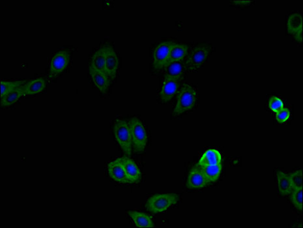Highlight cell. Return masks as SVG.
<instances>
[{"label":"cell","mask_w":303,"mask_h":228,"mask_svg":"<svg viewBox=\"0 0 303 228\" xmlns=\"http://www.w3.org/2000/svg\"><path fill=\"white\" fill-rule=\"evenodd\" d=\"M114 134L125 155L128 157L132 155V139L128 122L126 120H116L114 123Z\"/></svg>","instance_id":"obj_1"},{"label":"cell","mask_w":303,"mask_h":228,"mask_svg":"<svg viewBox=\"0 0 303 228\" xmlns=\"http://www.w3.org/2000/svg\"><path fill=\"white\" fill-rule=\"evenodd\" d=\"M196 90L188 84H185L177 95L173 115H179L193 109L196 104Z\"/></svg>","instance_id":"obj_2"},{"label":"cell","mask_w":303,"mask_h":228,"mask_svg":"<svg viewBox=\"0 0 303 228\" xmlns=\"http://www.w3.org/2000/svg\"><path fill=\"white\" fill-rule=\"evenodd\" d=\"M132 139L133 149L137 153H143L148 142V136L141 120L133 117L128 122Z\"/></svg>","instance_id":"obj_3"},{"label":"cell","mask_w":303,"mask_h":228,"mask_svg":"<svg viewBox=\"0 0 303 228\" xmlns=\"http://www.w3.org/2000/svg\"><path fill=\"white\" fill-rule=\"evenodd\" d=\"M179 200L176 194H159L152 196L148 200L146 208L152 213H160L168 210Z\"/></svg>","instance_id":"obj_4"},{"label":"cell","mask_w":303,"mask_h":228,"mask_svg":"<svg viewBox=\"0 0 303 228\" xmlns=\"http://www.w3.org/2000/svg\"><path fill=\"white\" fill-rule=\"evenodd\" d=\"M211 51V47L208 44L196 46L185 61V68L191 71L197 70L208 58Z\"/></svg>","instance_id":"obj_5"},{"label":"cell","mask_w":303,"mask_h":228,"mask_svg":"<svg viewBox=\"0 0 303 228\" xmlns=\"http://www.w3.org/2000/svg\"><path fill=\"white\" fill-rule=\"evenodd\" d=\"M71 58L69 50H60L51 59L50 63L49 77L54 78L66 69Z\"/></svg>","instance_id":"obj_6"},{"label":"cell","mask_w":303,"mask_h":228,"mask_svg":"<svg viewBox=\"0 0 303 228\" xmlns=\"http://www.w3.org/2000/svg\"><path fill=\"white\" fill-rule=\"evenodd\" d=\"M175 44V42L173 41H165L156 46L154 50L153 60H152V65L154 69L160 70L164 68L168 60L171 48Z\"/></svg>","instance_id":"obj_7"},{"label":"cell","mask_w":303,"mask_h":228,"mask_svg":"<svg viewBox=\"0 0 303 228\" xmlns=\"http://www.w3.org/2000/svg\"><path fill=\"white\" fill-rule=\"evenodd\" d=\"M105 56V73L112 80L115 79L119 67V59L113 47L110 45L103 46Z\"/></svg>","instance_id":"obj_8"},{"label":"cell","mask_w":303,"mask_h":228,"mask_svg":"<svg viewBox=\"0 0 303 228\" xmlns=\"http://www.w3.org/2000/svg\"><path fill=\"white\" fill-rule=\"evenodd\" d=\"M209 183L200 166H196L190 171L186 181V186L190 189H200L206 187Z\"/></svg>","instance_id":"obj_9"},{"label":"cell","mask_w":303,"mask_h":228,"mask_svg":"<svg viewBox=\"0 0 303 228\" xmlns=\"http://www.w3.org/2000/svg\"><path fill=\"white\" fill-rule=\"evenodd\" d=\"M120 159L127 179L130 181V183H139L141 181L142 174L134 160L128 157L120 158Z\"/></svg>","instance_id":"obj_10"},{"label":"cell","mask_w":303,"mask_h":228,"mask_svg":"<svg viewBox=\"0 0 303 228\" xmlns=\"http://www.w3.org/2000/svg\"><path fill=\"white\" fill-rule=\"evenodd\" d=\"M108 172L110 177L116 182L124 183V184L130 183L121 162L120 158L110 162L108 165Z\"/></svg>","instance_id":"obj_11"},{"label":"cell","mask_w":303,"mask_h":228,"mask_svg":"<svg viewBox=\"0 0 303 228\" xmlns=\"http://www.w3.org/2000/svg\"><path fill=\"white\" fill-rule=\"evenodd\" d=\"M89 73L92 77L93 83L102 94H105L111 84L110 78L103 72L96 70L90 67Z\"/></svg>","instance_id":"obj_12"},{"label":"cell","mask_w":303,"mask_h":228,"mask_svg":"<svg viewBox=\"0 0 303 228\" xmlns=\"http://www.w3.org/2000/svg\"><path fill=\"white\" fill-rule=\"evenodd\" d=\"M179 88V81L170 79H164L161 88L160 97L163 103H167L173 98Z\"/></svg>","instance_id":"obj_13"},{"label":"cell","mask_w":303,"mask_h":228,"mask_svg":"<svg viewBox=\"0 0 303 228\" xmlns=\"http://www.w3.org/2000/svg\"><path fill=\"white\" fill-rule=\"evenodd\" d=\"M46 88V80L42 77L37 78L21 86L24 96H34L43 92Z\"/></svg>","instance_id":"obj_14"},{"label":"cell","mask_w":303,"mask_h":228,"mask_svg":"<svg viewBox=\"0 0 303 228\" xmlns=\"http://www.w3.org/2000/svg\"><path fill=\"white\" fill-rule=\"evenodd\" d=\"M164 68V79H170L179 81L183 77L185 71V64L181 62L170 63Z\"/></svg>","instance_id":"obj_15"},{"label":"cell","mask_w":303,"mask_h":228,"mask_svg":"<svg viewBox=\"0 0 303 228\" xmlns=\"http://www.w3.org/2000/svg\"><path fill=\"white\" fill-rule=\"evenodd\" d=\"M188 54V46L185 44L175 43L171 48L166 65V66L171 63L181 62L185 59Z\"/></svg>","instance_id":"obj_16"},{"label":"cell","mask_w":303,"mask_h":228,"mask_svg":"<svg viewBox=\"0 0 303 228\" xmlns=\"http://www.w3.org/2000/svg\"><path fill=\"white\" fill-rule=\"evenodd\" d=\"M222 156L217 149H207L199 160L198 166H207L221 164Z\"/></svg>","instance_id":"obj_17"},{"label":"cell","mask_w":303,"mask_h":228,"mask_svg":"<svg viewBox=\"0 0 303 228\" xmlns=\"http://www.w3.org/2000/svg\"><path fill=\"white\" fill-rule=\"evenodd\" d=\"M128 214L136 227L138 228H153L154 222L150 215L146 213L139 212V211H129Z\"/></svg>","instance_id":"obj_18"},{"label":"cell","mask_w":303,"mask_h":228,"mask_svg":"<svg viewBox=\"0 0 303 228\" xmlns=\"http://www.w3.org/2000/svg\"><path fill=\"white\" fill-rule=\"evenodd\" d=\"M277 177L280 193L283 196H288L291 194L294 188L292 187L290 175L279 171L277 174Z\"/></svg>","instance_id":"obj_19"},{"label":"cell","mask_w":303,"mask_h":228,"mask_svg":"<svg viewBox=\"0 0 303 228\" xmlns=\"http://www.w3.org/2000/svg\"><path fill=\"white\" fill-rule=\"evenodd\" d=\"M200 168L205 178L207 179V181L209 183L217 181L219 179L222 170V164H216V165L200 166Z\"/></svg>","instance_id":"obj_20"},{"label":"cell","mask_w":303,"mask_h":228,"mask_svg":"<svg viewBox=\"0 0 303 228\" xmlns=\"http://www.w3.org/2000/svg\"><path fill=\"white\" fill-rule=\"evenodd\" d=\"M90 67L105 73V56L103 46L93 54L91 60Z\"/></svg>","instance_id":"obj_21"},{"label":"cell","mask_w":303,"mask_h":228,"mask_svg":"<svg viewBox=\"0 0 303 228\" xmlns=\"http://www.w3.org/2000/svg\"><path fill=\"white\" fill-rule=\"evenodd\" d=\"M288 31L290 34L295 35L303 31V19L300 14H292L288 20Z\"/></svg>","instance_id":"obj_22"},{"label":"cell","mask_w":303,"mask_h":228,"mask_svg":"<svg viewBox=\"0 0 303 228\" xmlns=\"http://www.w3.org/2000/svg\"><path fill=\"white\" fill-rule=\"evenodd\" d=\"M24 96L22 89L19 88L12 92L8 93L5 96L1 97V105L2 107H8L14 105L22 97Z\"/></svg>","instance_id":"obj_23"},{"label":"cell","mask_w":303,"mask_h":228,"mask_svg":"<svg viewBox=\"0 0 303 228\" xmlns=\"http://www.w3.org/2000/svg\"><path fill=\"white\" fill-rule=\"evenodd\" d=\"M26 80H17V81H1V97L8 93L16 90L26 83Z\"/></svg>","instance_id":"obj_24"},{"label":"cell","mask_w":303,"mask_h":228,"mask_svg":"<svg viewBox=\"0 0 303 228\" xmlns=\"http://www.w3.org/2000/svg\"><path fill=\"white\" fill-rule=\"evenodd\" d=\"M292 194V202L298 210H303V189H295Z\"/></svg>","instance_id":"obj_25"},{"label":"cell","mask_w":303,"mask_h":228,"mask_svg":"<svg viewBox=\"0 0 303 228\" xmlns=\"http://www.w3.org/2000/svg\"><path fill=\"white\" fill-rule=\"evenodd\" d=\"M290 180L294 189H303V172L299 170L290 175Z\"/></svg>","instance_id":"obj_26"},{"label":"cell","mask_w":303,"mask_h":228,"mask_svg":"<svg viewBox=\"0 0 303 228\" xmlns=\"http://www.w3.org/2000/svg\"><path fill=\"white\" fill-rule=\"evenodd\" d=\"M269 107H270L271 111L274 112L275 113H278L284 108L283 101L276 96L271 97L270 101H269Z\"/></svg>","instance_id":"obj_27"},{"label":"cell","mask_w":303,"mask_h":228,"mask_svg":"<svg viewBox=\"0 0 303 228\" xmlns=\"http://www.w3.org/2000/svg\"><path fill=\"white\" fill-rule=\"evenodd\" d=\"M290 112L288 109L283 108V109L276 113V119L279 123H284L290 119Z\"/></svg>","instance_id":"obj_28"},{"label":"cell","mask_w":303,"mask_h":228,"mask_svg":"<svg viewBox=\"0 0 303 228\" xmlns=\"http://www.w3.org/2000/svg\"><path fill=\"white\" fill-rule=\"evenodd\" d=\"M294 36L297 41L299 42H302V31H300V32H298V33H296V34L294 35Z\"/></svg>","instance_id":"obj_29"},{"label":"cell","mask_w":303,"mask_h":228,"mask_svg":"<svg viewBox=\"0 0 303 228\" xmlns=\"http://www.w3.org/2000/svg\"><path fill=\"white\" fill-rule=\"evenodd\" d=\"M251 3V1H236V3H245V4H247V3Z\"/></svg>","instance_id":"obj_30"}]
</instances>
